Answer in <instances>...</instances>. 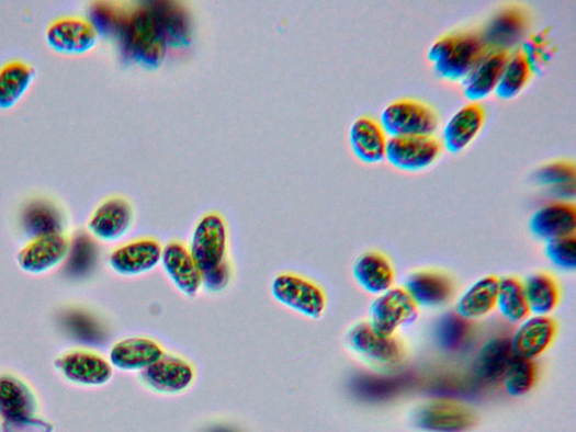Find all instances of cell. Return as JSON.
I'll list each match as a JSON object with an SVG mask.
<instances>
[{
  "label": "cell",
  "mask_w": 576,
  "mask_h": 432,
  "mask_svg": "<svg viewBox=\"0 0 576 432\" xmlns=\"http://www.w3.org/2000/svg\"><path fill=\"white\" fill-rule=\"evenodd\" d=\"M117 38L124 56L132 64L153 70L165 58L166 43L149 2L126 9Z\"/></svg>",
  "instance_id": "6da1fadb"
},
{
  "label": "cell",
  "mask_w": 576,
  "mask_h": 432,
  "mask_svg": "<svg viewBox=\"0 0 576 432\" xmlns=\"http://www.w3.org/2000/svg\"><path fill=\"white\" fill-rule=\"evenodd\" d=\"M489 52L481 33L458 32L438 38L428 53L436 73L449 81H463Z\"/></svg>",
  "instance_id": "7a4b0ae2"
},
{
  "label": "cell",
  "mask_w": 576,
  "mask_h": 432,
  "mask_svg": "<svg viewBox=\"0 0 576 432\" xmlns=\"http://www.w3.org/2000/svg\"><path fill=\"white\" fill-rule=\"evenodd\" d=\"M271 294L279 305L306 319H320L327 308L321 286L295 273L276 275L271 283Z\"/></svg>",
  "instance_id": "3957f363"
},
{
  "label": "cell",
  "mask_w": 576,
  "mask_h": 432,
  "mask_svg": "<svg viewBox=\"0 0 576 432\" xmlns=\"http://www.w3.org/2000/svg\"><path fill=\"white\" fill-rule=\"evenodd\" d=\"M189 249L202 275L229 262V231L224 216L215 212L203 215Z\"/></svg>",
  "instance_id": "277c9868"
},
{
  "label": "cell",
  "mask_w": 576,
  "mask_h": 432,
  "mask_svg": "<svg viewBox=\"0 0 576 432\" xmlns=\"http://www.w3.org/2000/svg\"><path fill=\"white\" fill-rule=\"evenodd\" d=\"M380 124L389 138L429 137L437 132L438 116L423 103L402 100L384 109Z\"/></svg>",
  "instance_id": "5b68a950"
},
{
  "label": "cell",
  "mask_w": 576,
  "mask_h": 432,
  "mask_svg": "<svg viewBox=\"0 0 576 432\" xmlns=\"http://www.w3.org/2000/svg\"><path fill=\"white\" fill-rule=\"evenodd\" d=\"M196 370L187 359L166 354L150 367L139 373L142 384L160 396H180L194 384Z\"/></svg>",
  "instance_id": "8992f818"
},
{
  "label": "cell",
  "mask_w": 576,
  "mask_h": 432,
  "mask_svg": "<svg viewBox=\"0 0 576 432\" xmlns=\"http://www.w3.org/2000/svg\"><path fill=\"white\" fill-rule=\"evenodd\" d=\"M418 318V307L405 288L392 287L377 295L370 310V326L379 333L393 337Z\"/></svg>",
  "instance_id": "52a82bcc"
},
{
  "label": "cell",
  "mask_w": 576,
  "mask_h": 432,
  "mask_svg": "<svg viewBox=\"0 0 576 432\" xmlns=\"http://www.w3.org/2000/svg\"><path fill=\"white\" fill-rule=\"evenodd\" d=\"M350 351L380 366H394L405 357L404 344L395 336L376 332L369 322L354 325L346 336Z\"/></svg>",
  "instance_id": "ba28073f"
},
{
  "label": "cell",
  "mask_w": 576,
  "mask_h": 432,
  "mask_svg": "<svg viewBox=\"0 0 576 432\" xmlns=\"http://www.w3.org/2000/svg\"><path fill=\"white\" fill-rule=\"evenodd\" d=\"M414 422L423 432H467L475 425L476 417L465 405L436 399L416 410Z\"/></svg>",
  "instance_id": "9c48e42d"
},
{
  "label": "cell",
  "mask_w": 576,
  "mask_h": 432,
  "mask_svg": "<svg viewBox=\"0 0 576 432\" xmlns=\"http://www.w3.org/2000/svg\"><path fill=\"white\" fill-rule=\"evenodd\" d=\"M55 367L66 380L86 387L106 385L114 374L110 361L87 350H72L60 355Z\"/></svg>",
  "instance_id": "30bf717a"
},
{
  "label": "cell",
  "mask_w": 576,
  "mask_h": 432,
  "mask_svg": "<svg viewBox=\"0 0 576 432\" xmlns=\"http://www.w3.org/2000/svg\"><path fill=\"white\" fill-rule=\"evenodd\" d=\"M162 246L154 238L123 243L109 255L111 270L123 277H138L156 270L161 262Z\"/></svg>",
  "instance_id": "8fae6325"
},
{
  "label": "cell",
  "mask_w": 576,
  "mask_h": 432,
  "mask_svg": "<svg viewBox=\"0 0 576 432\" xmlns=\"http://www.w3.org/2000/svg\"><path fill=\"white\" fill-rule=\"evenodd\" d=\"M70 251V240L64 232L34 237L18 253V263L27 274L41 275L59 266Z\"/></svg>",
  "instance_id": "7c38bea8"
},
{
  "label": "cell",
  "mask_w": 576,
  "mask_h": 432,
  "mask_svg": "<svg viewBox=\"0 0 576 432\" xmlns=\"http://www.w3.org/2000/svg\"><path fill=\"white\" fill-rule=\"evenodd\" d=\"M100 34L93 22L80 18H63L53 22L46 32L48 46L56 53L80 56L93 50Z\"/></svg>",
  "instance_id": "4fadbf2b"
},
{
  "label": "cell",
  "mask_w": 576,
  "mask_h": 432,
  "mask_svg": "<svg viewBox=\"0 0 576 432\" xmlns=\"http://www.w3.org/2000/svg\"><path fill=\"white\" fill-rule=\"evenodd\" d=\"M441 154V144L433 136L388 138L385 159L402 170L420 171L430 167Z\"/></svg>",
  "instance_id": "5bb4252c"
},
{
  "label": "cell",
  "mask_w": 576,
  "mask_h": 432,
  "mask_svg": "<svg viewBox=\"0 0 576 432\" xmlns=\"http://www.w3.org/2000/svg\"><path fill=\"white\" fill-rule=\"evenodd\" d=\"M160 265L172 286L193 298L202 289V273L188 246L171 241L162 248Z\"/></svg>",
  "instance_id": "9a60e30c"
},
{
  "label": "cell",
  "mask_w": 576,
  "mask_h": 432,
  "mask_svg": "<svg viewBox=\"0 0 576 432\" xmlns=\"http://www.w3.org/2000/svg\"><path fill=\"white\" fill-rule=\"evenodd\" d=\"M135 223V211L123 197H110L103 201L92 213L87 228L91 235L103 242L121 240Z\"/></svg>",
  "instance_id": "2e32d148"
},
{
  "label": "cell",
  "mask_w": 576,
  "mask_h": 432,
  "mask_svg": "<svg viewBox=\"0 0 576 432\" xmlns=\"http://www.w3.org/2000/svg\"><path fill=\"white\" fill-rule=\"evenodd\" d=\"M165 355L160 342L148 337H129L112 345L109 361L113 368L142 373Z\"/></svg>",
  "instance_id": "e0dca14e"
},
{
  "label": "cell",
  "mask_w": 576,
  "mask_h": 432,
  "mask_svg": "<svg viewBox=\"0 0 576 432\" xmlns=\"http://www.w3.org/2000/svg\"><path fill=\"white\" fill-rule=\"evenodd\" d=\"M556 322L550 317H528L516 330L511 338L512 350L516 356L535 361L542 356L556 337Z\"/></svg>",
  "instance_id": "ac0fdd59"
},
{
  "label": "cell",
  "mask_w": 576,
  "mask_h": 432,
  "mask_svg": "<svg viewBox=\"0 0 576 432\" xmlns=\"http://www.w3.org/2000/svg\"><path fill=\"white\" fill-rule=\"evenodd\" d=\"M167 49L187 48L192 39V21L188 9L179 2H149Z\"/></svg>",
  "instance_id": "d6986e66"
},
{
  "label": "cell",
  "mask_w": 576,
  "mask_h": 432,
  "mask_svg": "<svg viewBox=\"0 0 576 432\" xmlns=\"http://www.w3.org/2000/svg\"><path fill=\"white\" fill-rule=\"evenodd\" d=\"M529 227L535 237L547 242L575 236V205L565 202L547 204L531 216Z\"/></svg>",
  "instance_id": "ffe728a7"
},
{
  "label": "cell",
  "mask_w": 576,
  "mask_h": 432,
  "mask_svg": "<svg viewBox=\"0 0 576 432\" xmlns=\"http://www.w3.org/2000/svg\"><path fill=\"white\" fill-rule=\"evenodd\" d=\"M405 289L417 307L438 308L448 304L454 295V284L444 273L420 271L411 274Z\"/></svg>",
  "instance_id": "44dd1931"
},
{
  "label": "cell",
  "mask_w": 576,
  "mask_h": 432,
  "mask_svg": "<svg viewBox=\"0 0 576 432\" xmlns=\"http://www.w3.org/2000/svg\"><path fill=\"white\" fill-rule=\"evenodd\" d=\"M509 54L489 50L462 81L464 94L472 102H479L492 95L499 83Z\"/></svg>",
  "instance_id": "7402d4cb"
},
{
  "label": "cell",
  "mask_w": 576,
  "mask_h": 432,
  "mask_svg": "<svg viewBox=\"0 0 576 432\" xmlns=\"http://www.w3.org/2000/svg\"><path fill=\"white\" fill-rule=\"evenodd\" d=\"M37 400L31 386L13 374H0V416L5 421L33 418Z\"/></svg>",
  "instance_id": "603a6c76"
},
{
  "label": "cell",
  "mask_w": 576,
  "mask_h": 432,
  "mask_svg": "<svg viewBox=\"0 0 576 432\" xmlns=\"http://www.w3.org/2000/svg\"><path fill=\"white\" fill-rule=\"evenodd\" d=\"M515 356L511 338L498 336L487 340L481 348L474 371L479 380L485 384H498Z\"/></svg>",
  "instance_id": "cb8c5ba5"
},
{
  "label": "cell",
  "mask_w": 576,
  "mask_h": 432,
  "mask_svg": "<svg viewBox=\"0 0 576 432\" xmlns=\"http://www.w3.org/2000/svg\"><path fill=\"white\" fill-rule=\"evenodd\" d=\"M350 147L365 163H379L385 159L387 138L381 124L371 117L354 121L349 132Z\"/></svg>",
  "instance_id": "d4e9b609"
},
{
  "label": "cell",
  "mask_w": 576,
  "mask_h": 432,
  "mask_svg": "<svg viewBox=\"0 0 576 432\" xmlns=\"http://www.w3.org/2000/svg\"><path fill=\"white\" fill-rule=\"evenodd\" d=\"M528 21L519 9H507L492 20L482 33L487 49L508 53L527 31Z\"/></svg>",
  "instance_id": "484cf974"
},
{
  "label": "cell",
  "mask_w": 576,
  "mask_h": 432,
  "mask_svg": "<svg viewBox=\"0 0 576 432\" xmlns=\"http://www.w3.org/2000/svg\"><path fill=\"white\" fill-rule=\"evenodd\" d=\"M485 118L483 107L477 103L465 105L458 111L444 128V146L452 154L466 149L481 132Z\"/></svg>",
  "instance_id": "4316f807"
},
{
  "label": "cell",
  "mask_w": 576,
  "mask_h": 432,
  "mask_svg": "<svg viewBox=\"0 0 576 432\" xmlns=\"http://www.w3.org/2000/svg\"><path fill=\"white\" fill-rule=\"evenodd\" d=\"M354 281L368 293L381 295L391 289L395 273L389 259L381 252L362 254L352 269Z\"/></svg>",
  "instance_id": "83f0119b"
},
{
  "label": "cell",
  "mask_w": 576,
  "mask_h": 432,
  "mask_svg": "<svg viewBox=\"0 0 576 432\" xmlns=\"http://www.w3.org/2000/svg\"><path fill=\"white\" fill-rule=\"evenodd\" d=\"M498 288L499 278H479L460 296L456 314L468 321L489 316L497 307Z\"/></svg>",
  "instance_id": "f1b7e54d"
},
{
  "label": "cell",
  "mask_w": 576,
  "mask_h": 432,
  "mask_svg": "<svg viewBox=\"0 0 576 432\" xmlns=\"http://www.w3.org/2000/svg\"><path fill=\"white\" fill-rule=\"evenodd\" d=\"M35 70L22 61H11L0 68V110L16 106L31 88Z\"/></svg>",
  "instance_id": "f546056e"
},
{
  "label": "cell",
  "mask_w": 576,
  "mask_h": 432,
  "mask_svg": "<svg viewBox=\"0 0 576 432\" xmlns=\"http://www.w3.org/2000/svg\"><path fill=\"white\" fill-rule=\"evenodd\" d=\"M523 284L530 314L549 317L560 304V286L555 278L546 273L529 276Z\"/></svg>",
  "instance_id": "4dcf8cb0"
},
{
  "label": "cell",
  "mask_w": 576,
  "mask_h": 432,
  "mask_svg": "<svg viewBox=\"0 0 576 432\" xmlns=\"http://www.w3.org/2000/svg\"><path fill=\"white\" fill-rule=\"evenodd\" d=\"M505 320L520 323L530 315L523 284L515 277L499 280L497 307Z\"/></svg>",
  "instance_id": "1f68e13d"
},
{
  "label": "cell",
  "mask_w": 576,
  "mask_h": 432,
  "mask_svg": "<svg viewBox=\"0 0 576 432\" xmlns=\"http://www.w3.org/2000/svg\"><path fill=\"white\" fill-rule=\"evenodd\" d=\"M471 321L456 312L441 317L436 326V340L440 350L456 354L462 352L472 337Z\"/></svg>",
  "instance_id": "d6a6232c"
},
{
  "label": "cell",
  "mask_w": 576,
  "mask_h": 432,
  "mask_svg": "<svg viewBox=\"0 0 576 432\" xmlns=\"http://www.w3.org/2000/svg\"><path fill=\"white\" fill-rule=\"evenodd\" d=\"M531 76V65L527 59L524 53L518 52L509 56L499 83L496 89V94L502 100H511L516 98L527 84Z\"/></svg>",
  "instance_id": "836d02e7"
},
{
  "label": "cell",
  "mask_w": 576,
  "mask_h": 432,
  "mask_svg": "<svg viewBox=\"0 0 576 432\" xmlns=\"http://www.w3.org/2000/svg\"><path fill=\"white\" fill-rule=\"evenodd\" d=\"M538 374L534 361L515 355L502 378L507 394L515 398L528 395L537 384Z\"/></svg>",
  "instance_id": "e575fe53"
},
{
  "label": "cell",
  "mask_w": 576,
  "mask_h": 432,
  "mask_svg": "<svg viewBox=\"0 0 576 432\" xmlns=\"http://www.w3.org/2000/svg\"><path fill=\"white\" fill-rule=\"evenodd\" d=\"M25 219V226L34 237L52 232H63L60 215L53 206H33V208L27 212Z\"/></svg>",
  "instance_id": "d590c367"
},
{
  "label": "cell",
  "mask_w": 576,
  "mask_h": 432,
  "mask_svg": "<svg viewBox=\"0 0 576 432\" xmlns=\"http://www.w3.org/2000/svg\"><path fill=\"white\" fill-rule=\"evenodd\" d=\"M550 262L558 270L573 272L576 268V239L569 236L549 241L545 249Z\"/></svg>",
  "instance_id": "8d00e7d4"
},
{
  "label": "cell",
  "mask_w": 576,
  "mask_h": 432,
  "mask_svg": "<svg viewBox=\"0 0 576 432\" xmlns=\"http://www.w3.org/2000/svg\"><path fill=\"white\" fill-rule=\"evenodd\" d=\"M542 185L562 187L574 183L575 167L573 163L558 161L542 167L535 174Z\"/></svg>",
  "instance_id": "74e56055"
},
{
  "label": "cell",
  "mask_w": 576,
  "mask_h": 432,
  "mask_svg": "<svg viewBox=\"0 0 576 432\" xmlns=\"http://www.w3.org/2000/svg\"><path fill=\"white\" fill-rule=\"evenodd\" d=\"M233 281L231 262L216 268L202 275V288L208 293L217 294L226 291Z\"/></svg>",
  "instance_id": "f35d334b"
},
{
  "label": "cell",
  "mask_w": 576,
  "mask_h": 432,
  "mask_svg": "<svg viewBox=\"0 0 576 432\" xmlns=\"http://www.w3.org/2000/svg\"><path fill=\"white\" fill-rule=\"evenodd\" d=\"M4 432H52L53 425L46 421L33 418L5 421Z\"/></svg>",
  "instance_id": "ab89813d"
},
{
  "label": "cell",
  "mask_w": 576,
  "mask_h": 432,
  "mask_svg": "<svg viewBox=\"0 0 576 432\" xmlns=\"http://www.w3.org/2000/svg\"><path fill=\"white\" fill-rule=\"evenodd\" d=\"M207 432H239V431L233 428H228V427H216V428L211 429Z\"/></svg>",
  "instance_id": "60d3db41"
}]
</instances>
